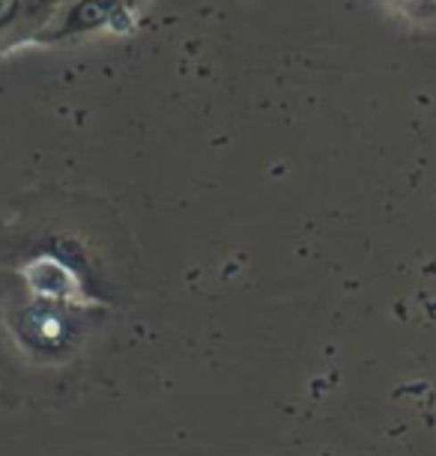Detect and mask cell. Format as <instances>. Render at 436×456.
I'll list each match as a JSON object with an SVG mask.
<instances>
[{"mask_svg": "<svg viewBox=\"0 0 436 456\" xmlns=\"http://www.w3.org/2000/svg\"><path fill=\"white\" fill-rule=\"evenodd\" d=\"M15 272L28 283L30 296L39 301L63 307H102V301L90 296L72 265H66L51 254H42L37 260L19 265Z\"/></svg>", "mask_w": 436, "mask_h": 456, "instance_id": "6da1fadb", "label": "cell"}, {"mask_svg": "<svg viewBox=\"0 0 436 456\" xmlns=\"http://www.w3.org/2000/svg\"><path fill=\"white\" fill-rule=\"evenodd\" d=\"M389 10L400 12L413 21H431L436 19V0H386Z\"/></svg>", "mask_w": 436, "mask_h": 456, "instance_id": "7a4b0ae2", "label": "cell"}]
</instances>
